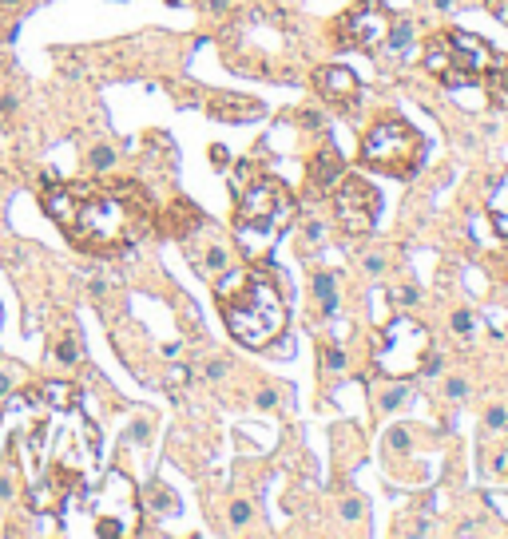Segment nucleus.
Returning a JSON list of instances; mask_svg holds the SVG:
<instances>
[{"label": "nucleus", "mask_w": 508, "mask_h": 539, "mask_svg": "<svg viewBox=\"0 0 508 539\" xmlns=\"http://www.w3.org/2000/svg\"><path fill=\"white\" fill-rule=\"evenodd\" d=\"M219 314L246 349H270L286 333V298L266 270H226L219 282Z\"/></svg>", "instance_id": "nucleus-1"}, {"label": "nucleus", "mask_w": 508, "mask_h": 539, "mask_svg": "<svg viewBox=\"0 0 508 539\" xmlns=\"http://www.w3.org/2000/svg\"><path fill=\"white\" fill-rule=\"evenodd\" d=\"M235 238L242 254H246V262L254 266H262L270 258V250L278 246V238L286 234V226L294 222L298 214V203H294V194L286 187L282 179H274V174H262L254 171L242 187L235 190Z\"/></svg>", "instance_id": "nucleus-2"}, {"label": "nucleus", "mask_w": 508, "mask_h": 539, "mask_svg": "<svg viewBox=\"0 0 508 539\" xmlns=\"http://www.w3.org/2000/svg\"><path fill=\"white\" fill-rule=\"evenodd\" d=\"M76 194H79V206L72 226H68L76 246L92 254H119L124 246H131L139 238V210H135V203L124 199V187L76 190Z\"/></svg>", "instance_id": "nucleus-3"}, {"label": "nucleus", "mask_w": 508, "mask_h": 539, "mask_svg": "<svg viewBox=\"0 0 508 539\" xmlns=\"http://www.w3.org/2000/svg\"><path fill=\"white\" fill-rule=\"evenodd\" d=\"M492 60H496V52H492L489 40L460 28L429 36L425 56H421L425 72L437 76L444 88H476L485 79V72L492 68Z\"/></svg>", "instance_id": "nucleus-4"}, {"label": "nucleus", "mask_w": 508, "mask_h": 539, "mask_svg": "<svg viewBox=\"0 0 508 539\" xmlns=\"http://www.w3.org/2000/svg\"><path fill=\"white\" fill-rule=\"evenodd\" d=\"M362 163L369 171L393 174V179H413L425 163V135L405 119H381L365 131Z\"/></svg>", "instance_id": "nucleus-5"}, {"label": "nucleus", "mask_w": 508, "mask_h": 539, "mask_svg": "<svg viewBox=\"0 0 508 539\" xmlns=\"http://www.w3.org/2000/svg\"><path fill=\"white\" fill-rule=\"evenodd\" d=\"M425 353H429L425 325H417L409 317H397L378 341V373L381 377H393V380H405L409 373L421 369Z\"/></svg>", "instance_id": "nucleus-6"}, {"label": "nucleus", "mask_w": 508, "mask_h": 539, "mask_svg": "<svg viewBox=\"0 0 508 539\" xmlns=\"http://www.w3.org/2000/svg\"><path fill=\"white\" fill-rule=\"evenodd\" d=\"M333 210L346 234H369L378 226L381 214V194L373 190V183H365L362 174H342L333 183Z\"/></svg>", "instance_id": "nucleus-7"}, {"label": "nucleus", "mask_w": 508, "mask_h": 539, "mask_svg": "<svg viewBox=\"0 0 508 539\" xmlns=\"http://www.w3.org/2000/svg\"><path fill=\"white\" fill-rule=\"evenodd\" d=\"M385 28H389V8L381 0H362L338 16L333 24V36H338V48H369L385 44Z\"/></svg>", "instance_id": "nucleus-8"}, {"label": "nucleus", "mask_w": 508, "mask_h": 539, "mask_svg": "<svg viewBox=\"0 0 508 539\" xmlns=\"http://www.w3.org/2000/svg\"><path fill=\"white\" fill-rule=\"evenodd\" d=\"M99 496L108 500V511H99L95 536H127V531H131V520L139 516V496L131 488V480L119 472H111Z\"/></svg>", "instance_id": "nucleus-9"}, {"label": "nucleus", "mask_w": 508, "mask_h": 539, "mask_svg": "<svg viewBox=\"0 0 508 539\" xmlns=\"http://www.w3.org/2000/svg\"><path fill=\"white\" fill-rule=\"evenodd\" d=\"M314 92L322 95V103L349 111L358 103V95H362V79L353 76L349 68H342V63H330V68L314 72Z\"/></svg>", "instance_id": "nucleus-10"}, {"label": "nucleus", "mask_w": 508, "mask_h": 539, "mask_svg": "<svg viewBox=\"0 0 508 539\" xmlns=\"http://www.w3.org/2000/svg\"><path fill=\"white\" fill-rule=\"evenodd\" d=\"M342 174H346V159L326 139L314 151V159L306 163V187H310V194H326V190H333V183H338Z\"/></svg>", "instance_id": "nucleus-11"}, {"label": "nucleus", "mask_w": 508, "mask_h": 539, "mask_svg": "<svg viewBox=\"0 0 508 539\" xmlns=\"http://www.w3.org/2000/svg\"><path fill=\"white\" fill-rule=\"evenodd\" d=\"M206 111H211V119H222V123H254L266 115V108L251 95H215Z\"/></svg>", "instance_id": "nucleus-12"}, {"label": "nucleus", "mask_w": 508, "mask_h": 539, "mask_svg": "<svg viewBox=\"0 0 508 539\" xmlns=\"http://www.w3.org/2000/svg\"><path fill=\"white\" fill-rule=\"evenodd\" d=\"M40 206H44V214L56 226H72V218H76V206H79V194L72 187H63V183H52L48 179V187H44V194H40Z\"/></svg>", "instance_id": "nucleus-13"}, {"label": "nucleus", "mask_w": 508, "mask_h": 539, "mask_svg": "<svg viewBox=\"0 0 508 539\" xmlns=\"http://www.w3.org/2000/svg\"><path fill=\"white\" fill-rule=\"evenodd\" d=\"M190 262L203 270V274H211V278H222L226 270H231V254H226V246L222 242H215V238H206L203 250H195V246H187Z\"/></svg>", "instance_id": "nucleus-14"}, {"label": "nucleus", "mask_w": 508, "mask_h": 539, "mask_svg": "<svg viewBox=\"0 0 508 539\" xmlns=\"http://www.w3.org/2000/svg\"><path fill=\"white\" fill-rule=\"evenodd\" d=\"M314 309L322 317L338 314V278H333L330 270H318L314 274Z\"/></svg>", "instance_id": "nucleus-15"}, {"label": "nucleus", "mask_w": 508, "mask_h": 539, "mask_svg": "<svg viewBox=\"0 0 508 539\" xmlns=\"http://www.w3.org/2000/svg\"><path fill=\"white\" fill-rule=\"evenodd\" d=\"M485 79H489V95L496 108H508V56L505 60H492V68L485 72Z\"/></svg>", "instance_id": "nucleus-16"}, {"label": "nucleus", "mask_w": 508, "mask_h": 539, "mask_svg": "<svg viewBox=\"0 0 508 539\" xmlns=\"http://www.w3.org/2000/svg\"><path fill=\"white\" fill-rule=\"evenodd\" d=\"M139 504H147L151 507V511H159V516H175V511H179V500H175V491L167 488V484H151V488H147V496H143Z\"/></svg>", "instance_id": "nucleus-17"}, {"label": "nucleus", "mask_w": 508, "mask_h": 539, "mask_svg": "<svg viewBox=\"0 0 508 539\" xmlns=\"http://www.w3.org/2000/svg\"><path fill=\"white\" fill-rule=\"evenodd\" d=\"M79 389L76 385H63V380H52L44 389V405H52V409H76L79 405Z\"/></svg>", "instance_id": "nucleus-18"}, {"label": "nucleus", "mask_w": 508, "mask_h": 539, "mask_svg": "<svg viewBox=\"0 0 508 539\" xmlns=\"http://www.w3.org/2000/svg\"><path fill=\"white\" fill-rule=\"evenodd\" d=\"M413 36V20L409 16H389V28H385V44L393 48V52H405Z\"/></svg>", "instance_id": "nucleus-19"}, {"label": "nucleus", "mask_w": 508, "mask_h": 539, "mask_svg": "<svg viewBox=\"0 0 508 539\" xmlns=\"http://www.w3.org/2000/svg\"><path fill=\"white\" fill-rule=\"evenodd\" d=\"M508 190V187H505ZM489 214H492V222H496V234L508 242V194H496L489 203Z\"/></svg>", "instance_id": "nucleus-20"}, {"label": "nucleus", "mask_w": 508, "mask_h": 539, "mask_svg": "<svg viewBox=\"0 0 508 539\" xmlns=\"http://www.w3.org/2000/svg\"><path fill=\"white\" fill-rule=\"evenodd\" d=\"M111 163H115V151H111L108 143L92 147V155H88V167H92V171H108Z\"/></svg>", "instance_id": "nucleus-21"}, {"label": "nucleus", "mask_w": 508, "mask_h": 539, "mask_svg": "<svg viewBox=\"0 0 508 539\" xmlns=\"http://www.w3.org/2000/svg\"><path fill=\"white\" fill-rule=\"evenodd\" d=\"M322 357H326V361H322V369H326V373H338V369H346V353H342L338 345H326V353H322Z\"/></svg>", "instance_id": "nucleus-22"}, {"label": "nucleus", "mask_w": 508, "mask_h": 539, "mask_svg": "<svg viewBox=\"0 0 508 539\" xmlns=\"http://www.w3.org/2000/svg\"><path fill=\"white\" fill-rule=\"evenodd\" d=\"M56 361H60V365H76L79 361V349H76L72 337H63L60 345H56Z\"/></svg>", "instance_id": "nucleus-23"}, {"label": "nucleus", "mask_w": 508, "mask_h": 539, "mask_svg": "<svg viewBox=\"0 0 508 539\" xmlns=\"http://www.w3.org/2000/svg\"><path fill=\"white\" fill-rule=\"evenodd\" d=\"M401 400H405V389L397 385V389H389V393H381V396H378V409H381V412H389V409H397Z\"/></svg>", "instance_id": "nucleus-24"}, {"label": "nucleus", "mask_w": 508, "mask_h": 539, "mask_svg": "<svg viewBox=\"0 0 508 539\" xmlns=\"http://www.w3.org/2000/svg\"><path fill=\"white\" fill-rule=\"evenodd\" d=\"M453 333H457V337H469V333H473V314H469V309H457V314H453Z\"/></svg>", "instance_id": "nucleus-25"}, {"label": "nucleus", "mask_w": 508, "mask_h": 539, "mask_svg": "<svg viewBox=\"0 0 508 539\" xmlns=\"http://www.w3.org/2000/svg\"><path fill=\"white\" fill-rule=\"evenodd\" d=\"M231 523H235V527H242V523H251V504H242V500H238V504L231 507Z\"/></svg>", "instance_id": "nucleus-26"}, {"label": "nucleus", "mask_w": 508, "mask_h": 539, "mask_svg": "<svg viewBox=\"0 0 508 539\" xmlns=\"http://www.w3.org/2000/svg\"><path fill=\"white\" fill-rule=\"evenodd\" d=\"M444 393L453 396V400H460V396L469 393V385H465L460 377H449V380H444Z\"/></svg>", "instance_id": "nucleus-27"}, {"label": "nucleus", "mask_w": 508, "mask_h": 539, "mask_svg": "<svg viewBox=\"0 0 508 539\" xmlns=\"http://www.w3.org/2000/svg\"><path fill=\"white\" fill-rule=\"evenodd\" d=\"M211 163H215V167H231V151L215 143V147H211Z\"/></svg>", "instance_id": "nucleus-28"}, {"label": "nucleus", "mask_w": 508, "mask_h": 539, "mask_svg": "<svg viewBox=\"0 0 508 539\" xmlns=\"http://www.w3.org/2000/svg\"><path fill=\"white\" fill-rule=\"evenodd\" d=\"M505 420H508V412L496 405V409H489V428H505Z\"/></svg>", "instance_id": "nucleus-29"}, {"label": "nucleus", "mask_w": 508, "mask_h": 539, "mask_svg": "<svg viewBox=\"0 0 508 539\" xmlns=\"http://www.w3.org/2000/svg\"><path fill=\"white\" fill-rule=\"evenodd\" d=\"M254 400H258V409H274V400H278V396L270 393V389H262V393L254 396Z\"/></svg>", "instance_id": "nucleus-30"}, {"label": "nucleus", "mask_w": 508, "mask_h": 539, "mask_svg": "<svg viewBox=\"0 0 508 539\" xmlns=\"http://www.w3.org/2000/svg\"><path fill=\"white\" fill-rule=\"evenodd\" d=\"M362 511H365V507L358 504V500H349V504L342 507V516H346V520H358V516H362Z\"/></svg>", "instance_id": "nucleus-31"}, {"label": "nucleus", "mask_w": 508, "mask_h": 539, "mask_svg": "<svg viewBox=\"0 0 508 539\" xmlns=\"http://www.w3.org/2000/svg\"><path fill=\"white\" fill-rule=\"evenodd\" d=\"M389 444H393V448H409V436H405L401 428H393V432H389Z\"/></svg>", "instance_id": "nucleus-32"}, {"label": "nucleus", "mask_w": 508, "mask_h": 539, "mask_svg": "<svg viewBox=\"0 0 508 539\" xmlns=\"http://www.w3.org/2000/svg\"><path fill=\"white\" fill-rule=\"evenodd\" d=\"M131 436H135V440H147V436H151V428H147V420H135V428H131Z\"/></svg>", "instance_id": "nucleus-33"}, {"label": "nucleus", "mask_w": 508, "mask_h": 539, "mask_svg": "<svg viewBox=\"0 0 508 539\" xmlns=\"http://www.w3.org/2000/svg\"><path fill=\"white\" fill-rule=\"evenodd\" d=\"M222 373H226V365H222V361H211V365H206V377H211V380H219Z\"/></svg>", "instance_id": "nucleus-34"}, {"label": "nucleus", "mask_w": 508, "mask_h": 539, "mask_svg": "<svg viewBox=\"0 0 508 539\" xmlns=\"http://www.w3.org/2000/svg\"><path fill=\"white\" fill-rule=\"evenodd\" d=\"M8 385H12V380H8V373H0V400L8 396Z\"/></svg>", "instance_id": "nucleus-35"}, {"label": "nucleus", "mask_w": 508, "mask_h": 539, "mask_svg": "<svg viewBox=\"0 0 508 539\" xmlns=\"http://www.w3.org/2000/svg\"><path fill=\"white\" fill-rule=\"evenodd\" d=\"M16 4H24V0H0V8H16Z\"/></svg>", "instance_id": "nucleus-36"}, {"label": "nucleus", "mask_w": 508, "mask_h": 539, "mask_svg": "<svg viewBox=\"0 0 508 539\" xmlns=\"http://www.w3.org/2000/svg\"><path fill=\"white\" fill-rule=\"evenodd\" d=\"M437 8H453V0H437Z\"/></svg>", "instance_id": "nucleus-37"}, {"label": "nucleus", "mask_w": 508, "mask_h": 539, "mask_svg": "<svg viewBox=\"0 0 508 539\" xmlns=\"http://www.w3.org/2000/svg\"><path fill=\"white\" fill-rule=\"evenodd\" d=\"M206 4H222V0H206Z\"/></svg>", "instance_id": "nucleus-38"}]
</instances>
